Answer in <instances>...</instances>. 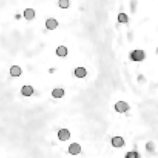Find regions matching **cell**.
Segmentation results:
<instances>
[{"label":"cell","mask_w":158,"mask_h":158,"mask_svg":"<svg viewBox=\"0 0 158 158\" xmlns=\"http://www.w3.org/2000/svg\"><path fill=\"white\" fill-rule=\"evenodd\" d=\"M125 158H139V153L136 151L128 152Z\"/></svg>","instance_id":"cell-15"},{"label":"cell","mask_w":158,"mask_h":158,"mask_svg":"<svg viewBox=\"0 0 158 158\" xmlns=\"http://www.w3.org/2000/svg\"><path fill=\"white\" fill-rule=\"evenodd\" d=\"M115 109L119 113H125L129 110V105H128L127 103L120 101L115 104Z\"/></svg>","instance_id":"cell-2"},{"label":"cell","mask_w":158,"mask_h":158,"mask_svg":"<svg viewBox=\"0 0 158 158\" xmlns=\"http://www.w3.org/2000/svg\"><path fill=\"white\" fill-rule=\"evenodd\" d=\"M56 54L59 56H66L67 55V49L66 47L61 46L59 47L56 50Z\"/></svg>","instance_id":"cell-11"},{"label":"cell","mask_w":158,"mask_h":158,"mask_svg":"<svg viewBox=\"0 0 158 158\" xmlns=\"http://www.w3.org/2000/svg\"><path fill=\"white\" fill-rule=\"evenodd\" d=\"M58 4H59V7H61L62 9H66L69 7L70 2L69 0H59Z\"/></svg>","instance_id":"cell-14"},{"label":"cell","mask_w":158,"mask_h":158,"mask_svg":"<svg viewBox=\"0 0 158 158\" xmlns=\"http://www.w3.org/2000/svg\"><path fill=\"white\" fill-rule=\"evenodd\" d=\"M146 149L148 150L149 152H153L155 149V145L153 143L149 142L146 144Z\"/></svg>","instance_id":"cell-16"},{"label":"cell","mask_w":158,"mask_h":158,"mask_svg":"<svg viewBox=\"0 0 158 158\" xmlns=\"http://www.w3.org/2000/svg\"><path fill=\"white\" fill-rule=\"evenodd\" d=\"M124 140L120 137H114L112 138V145L115 147H121L124 145Z\"/></svg>","instance_id":"cell-4"},{"label":"cell","mask_w":158,"mask_h":158,"mask_svg":"<svg viewBox=\"0 0 158 158\" xmlns=\"http://www.w3.org/2000/svg\"><path fill=\"white\" fill-rule=\"evenodd\" d=\"M21 93L25 96H30L33 93V89L31 86H24L21 89Z\"/></svg>","instance_id":"cell-6"},{"label":"cell","mask_w":158,"mask_h":158,"mask_svg":"<svg viewBox=\"0 0 158 158\" xmlns=\"http://www.w3.org/2000/svg\"><path fill=\"white\" fill-rule=\"evenodd\" d=\"M58 137L60 141H66L70 137V133L66 129H62L58 133Z\"/></svg>","instance_id":"cell-3"},{"label":"cell","mask_w":158,"mask_h":158,"mask_svg":"<svg viewBox=\"0 0 158 158\" xmlns=\"http://www.w3.org/2000/svg\"><path fill=\"white\" fill-rule=\"evenodd\" d=\"M75 75L79 78H83V77H86V70L83 67H79L75 70Z\"/></svg>","instance_id":"cell-10"},{"label":"cell","mask_w":158,"mask_h":158,"mask_svg":"<svg viewBox=\"0 0 158 158\" xmlns=\"http://www.w3.org/2000/svg\"><path fill=\"white\" fill-rule=\"evenodd\" d=\"M52 95L55 98H61L64 95V90L62 89H55L52 92Z\"/></svg>","instance_id":"cell-12"},{"label":"cell","mask_w":158,"mask_h":158,"mask_svg":"<svg viewBox=\"0 0 158 158\" xmlns=\"http://www.w3.org/2000/svg\"><path fill=\"white\" fill-rule=\"evenodd\" d=\"M46 26L49 29H54L58 26V22L54 19H49L46 22Z\"/></svg>","instance_id":"cell-7"},{"label":"cell","mask_w":158,"mask_h":158,"mask_svg":"<svg viewBox=\"0 0 158 158\" xmlns=\"http://www.w3.org/2000/svg\"><path fill=\"white\" fill-rule=\"evenodd\" d=\"M24 17L27 20H31L35 17V11L32 9H26L24 11Z\"/></svg>","instance_id":"cell-8"},{"label":"cell","mask_w":158,"mask_h":158,"mask_svg":"<svg viewBox=\"0 0 158 158\" xmlns=\"http://www.w3.org/2000/svg\"><path fill=\"white\" fill-rule=\"evenodd\" d=\"M118 21L120 22H123V23H126L129 21V19L125 13H120L118 16Z\"/></svg>","instance_id":"cell-13"},{"label":"cell","mask_w":158,"mask_h":158,"mask_svg":"<svg viewBox=\"0 0 158 158\" xmlns=\"http://www.w3.org/2000/svg\"><path fill=\"white\" fill-rule=\"evenodd\" d=\"M130 59L135 62H141L145 58V53L143 50H134L130 55Z\"/></svg>","instance_id":"cell-1"},{"label":"cell","mask_w":158,"mask_h":158,"mask_svg":"<svg viewBox=\"0 0 158 158\" xmlns=\"http://www.w3.org/2000/svg\"><path fill=\"white\" fill-rule=\"evenodd\" d=\"M81 151V147L78 144H72L69 147V152L72 155H77Z\"/></svg>","instance_id":"cell-5"},{"label":"cell","mask_w":158,"mask_h":158,"mask_svg":"<svg viewBox=\"0 0 158 158\" xmlns=\"http://www.w3.org/2000/svg\"><path fill=\"white\" fill-rule=\"evenodd\" d=\"M21 73L22 71H21L20 67L18 66H13L10 69V74L12 77H19L21 75Z\"/></svg>","instance_id":"cell-9"}]
</instances>
